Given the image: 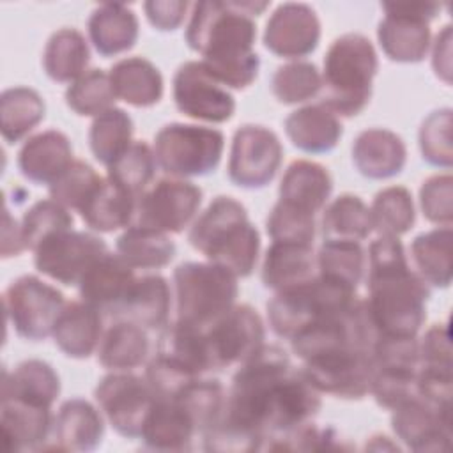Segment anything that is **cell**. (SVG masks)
Listing matches in <instances>:
<instances>
[{
    "mask_svg": "<svg viewBox=\"0 0 453 453\" xmlns=\"http://www.w3.org/2000/svg\"><path fill=\"white\" fill-rule=\"evenodd\" d=\"M267 7L269 2L257 0H202L191 5L184 41L226 88L242 90L257 80L255 18Z\"/></svg>",
    "mask_w": 453,
    "mask_h": 453,
    "instance_id": "obj_1",
    "label": "cell"
},
{
    "mask_svg": "<svg viewBox=\"0 0 453 453\" xmlns=\"http://www.w3.org/2000/svg\"><path fill=\"white\" fill-rule=\"evenodd\" d=\"M366 308L377 334L416 336L426 320L430 287L411 269L398 237L379 235L366 257Z\"/></svg>",
    "mask_w": 453,
    "mask_h": 453,
    "instance_id": "obj_2",
    "label": "cell"
},
{
    "mask_svg": "<svg viewBox=\"0 0 453 453\" xmlns=\"http://www.w3.org/2000/svg\"><path fill=\"white\" fill-rule=\"evenodd\" d=\"M188 241L209 262H214L237 278L253 274L260 255V234L250 221L246 207L219 195L193 221Z\"/></svg>",
    "mask_w": 453,
    "mask_h": 453,
    "instance_id": "obj_3",
    "label": "cell"
},
{
    "mask_svg": "<svg viewBox=\"0 0 453 453\" xmlns=\"http://www.w3.org/2000/svg\"><path fill=\"white\" fill-rule=\"evenodd\" d=\"M379 57L372 41L356 32L336 37L324 57L322 99L336 117L359 115L372 99Z\"/></svg>",
    "mask_w": 453,
    "mask_h": 453,
    "instance_id": "obj_4",
    "label": "cell"
},
{
    "mask_svg": "<svg viewBox=\"0 0 453 453\" xmlns=\"http://www.w3.org/2000/svg\"><path fill=\"white\" fill-rule=\"evenodd\" d=\"M175 320L207 327L237 301V276L214 262H182L173 271Z\"/></svg>",
    "mask_w": 453,
    "mask_h": 453,
    "instance_id": "obj_5",
    "label": "cell"
},
{
    "mask_svg": "<svg viewBox=\"0 0 453 453\" xmlns=\"http://www.w3.org/2000/svg\"><path fill=\"white\" fill-rule=\"evenodd\" d=\"M157 166L170 177H203L212 173L225 150V134L216 127L170 122L154 136Z\"/></svg>",
    "mask_w": 453,
    "mask_h": 453,
    "instance_id": "obj_6",
    "label": "cell"
},
{
    "mask_svg": "<svg viewBox=\"0 0 453 453\" xmlns=\"http://www.w3.org/2000/svg\"><path fill=\"white\" fill-rule=\"evenodd\" d=\"M356 297V290L317 274L304 285L276 292L267 303V320L278 338L290 342L311 320L345 310Z\"/></svg>",
    "mask_w": 453,
    "mask_h": 453,
    "instance_id": "obj_7",
    "label": "cell"
},
{
    "mask_svg": "<svg viewBox=\"0 0 453 453\" xmlns=\"http://www.w3.org/2000/svg\"><path fill=\"white\" fill-rule=\"evenodd\" d=\"M384 18L377 27V39L384 55L398 64L425 60L432 32L430 21L437 18L441 5L435 2H384Z\"/></svg>",
    "mask_w": 453,
    "mask_h": 453,
    "instance_id": "obj_8",
    "label": "cell"
},
{
    "mask_svg": "<svg viewBox=\"0 0 453 453\" xmlns=\"http://www.w3.org/2000/svg\"><path fill=\"white\" fill-rule=\"evenodd\" d=\"M64 306L65 296L34 274L16 278L4 292L7 320L18 336L30 342L51 336Z\"/></svg>",
    "mask_w": 453,
    "mask_h": 453,
    "instance_id": "obj_9",
    "label": "cell"
},
{
    "mask_svg": "<svg viewBox=\"0 0 453 453\" xmlns=\"http://www.w3.org/2000/svg\"><path fill=\"white\" fill-rule=\"evenodd\" d=\"M283 163V145L278 134L260 124L235 129L226 165L232 184L242 189H262L273 182Z\"/></svg>",
    "mask_w": 453,
    "mask_h": 453,
    "instance_id": "obj_10",
    "label": "cell"
},
{
    "mask_svg": "<svg viewBox=\"0 0 453 453\" xmlns=\"http://www.w3.org/2000/svg\"><path fill=\"white\" fill-rule=\"evenodd\" d=\"M202 198V189L191 180L159 179L138 196L133 223L163 234H180L198 214Z\"/></svg>",
    "mask_w": 453,
    "mask_h": 453,
    "instance_id": "obj_11",
    "label": "cell"
},
{
    "mask_svg": "<svg viewBox=\"0 0 453 453\" xmlns=\"http://www.w3.org/2000/svg\"><path fill=\"white\" fill-rule=\"evenodd\" d=\"M301 370L320 393L342 400H363L370 393L373 363L370 352L342 347L304 359Z\"/></svg>",
    "mask_w": 453,
    "mask_h": 453,
    "instance_id": "obj_12",
    "label": "cell"
},
{
    "mask_svg": "<svg viewBox=\"0 0 453 453\" xmlns=\"http://www.w3.org/2000/svg\"><path fill=\"white\" fill-rule=\"evenodd\" d=\"M94 398L99 411L119 435L136 439L140 437L156 395L145 377L131 372H111L97 382Z\"/></svg>",
    "mask_w": 453,
    "mask_h": 453,
    "instance_id": "obj_13",
    "label": "cell"
},
{
    "mask_svg": "<svg viewBox=\"0 0 453 453\" xmlns=\"http://www.w3.org/2000/svg\"><path fill=\"white\" fill-rule=\"evenodd\" d=\"M106 251L101 237L69 228L48 235L34 250V265L57 283L78 287L88 267Z\"/></svg>",
    "mask_w": 453,
    "mask_h": 453,
    "instance_id": "obj_14",
    "label": "cell"
},
{
    "mask_svg": "<svg viewBox=\"0 0 453 453\" xmlns=\"http://www.w3.org/2000/svg\"><path fill=\"white\" fill-rule=\"evenodd\" d=\"M203 331L212 372L239 366L265 343L264 320L250 304H234Z\"/></svg>",
    "mask_w": 453,
    "mask_h": 453,
    "instance_id": "obj_15",
    "label": "cell"
},
{
    "mask_svg": "<svg viewBox=\"0 0 453 453\" xmlns=\"http://www.w3.org/2000/svg\"><path fill=\"white\" fill-rule=\"evenodd\" d=\"M172 96L177 110L195 120L223 124L235 113V97L200 60H188L173 74Z\"/></svg>",
    "mask_w": 453,
    "mask_h": 453,
    "instance_id": "obj_16",
    "label": "cell"
},
{
    "mask_svg": "<svg viewBox=\"0 0 453 453\" xmlns=\"http://www.w3.org/2000/svg\"><path fill=\"white\" fill-rule=\"evenodd\" d=\"M320 34V19L310 5L285 2L265 23L264 46L276 57L299 60L317 50Z\"/></svg>",
    "mask_w": 453,
    "mask_h": 453,
    "instance_id": "obj_17",
    "label": "cell"
},
{
    "mask_svg": "<svg viewBox=\"0 0 453 453\" xmlns=\"http://www.w3.org/2000/svg\"><path fill=\"white\" fill-rule=\"evenodd\" d=\"M391 428L412 451H446L451 444V409L412 396L391 411Z\"/></svg>",
    "mask_w": 453,
    "mask_h": 453,
    "instance_id": "obj_18",
    "label": "cell"
},
{
    "mask_svg": "<svg viewBox=\"0 0 453 453\" xmlns=\"http://www.w3.org/2000/svg\"><path fill=\"white\" fill-rule=\"evenodd\" d=\"M134 280V269L119 253L106 251L81 278L78 285L80 297L97 308L103 315L113 319L126 301Z\"/></svg>",
    "mask_w": 453,
    "mask_h": 453,
    "instance_id": "obj_19",
    "label": "cell"
},
{
    "mask_svg": "<svg viewBox=\"0 0 453 453\" xmlns=\"http://www.w3.org/2000/svg\"><path fill=\"white\" fill-rule=\"evenodd\" d=\"M104 437L103 412L88 400L69 398L62 402L53 419L50 442L44 449L94 451Z\"/></svg>",
    "mask_w": 453,
    "mask_h": 453,
    "instance_id": "obj_20",
    "label": "cell"
},
{
    "mask_svg": "<svg viewBox=\"0 0 453 453\" xmlns=\"http://www.w3.org/2000/svg\"><path fill=\"white\" fill-rule=\"evenodd\" d=\"M73 161L71 140L58 129H46L25 140L16 159L19 173L39 186L55 182Z\"/></svg>",
    "mask_w": 453,
    "mask_h": 453,
    "instance_id": "obj_21",
    "label": "cell"
},
{
    "mask_svg": "<svg viewBox=\"0 0 453 453\" xmlns=\"http://www.w3.org/2000/svg\"><path fill=\"white\" fill-rule=\"evenodd\" d=\"M352 163L363 177L372 180L396 177L407 163L405 142L386 127L365 129L352 143Z\"/></svg>",
    "mask_w": 453,
    "mask_h": 453,
    "instance_id": "obj_22",
    "label": "cell"
},
{
    "mask_svg": "<svg viewBox=\"0 0 453 453\" xmlns=\"http://www.w3.org/2000/svg\"><path fill=\"white\" fill-rule=\"evenodd\" d=\"M51 409L14 398H0V426L9 451L44 449L53 430Z\"/></svg>",
    "mask_w": 453,
    "mask_h": 453,
    "instance_id": "obj_23",
    "label": "cell"
},
{
    "mask_svg": "<svg viewBox=\"0 0 453 453\" xmlns=\"http://www.w3.org/2000/svg\"><path fill=\"white\" fill-rule=\"evenodd\" d=\"M198 435L196 426L177 398H156L140 432L147 449L184 451Z\"/></svg>",
    "mask_w": 453,
    "mask_h": 453,
    "instance_id": "obj_24",
    "label": "cell"
},
{
    "mask_svg": "<svg viewBox=\"0 0 453 453\" xmlns=\"http://www.w3.org/2000/svg\"><path fill=\"white\" fill-rule=\"evenodd\" d=\"M333 193V177L329 170L310 159L292 161L280 182L278 202L301 212L317 216Z\"/></svg>",
    "mask_w": 453,
    "mask_h": 453,
    "instance_id": "obj_25",
    "label": "cell"
},
{
    "mask_svg": "<svg viewBox=\"0 0 453 453\" xmlns=\"http://www.w3.org/2000/svg\"><path fill=\"white\" fill-rule=\"evenodd\" d=\"M88 39L94 50L104 57L129 51L140 35V21L133 9L120 2L99 4L87 21Z\"/></svg>",
    "mask_w": 453,
    "mask_h": 453,
    "instance_id": "obj_26",
    "label": "cell"
},
{
    "mask_svg": "<svg viewBox=\"0 0 453 453\" xmlns=\"http://www.w3.org/2000/svg\"><path fill=\"white\" fill-rule=\"evenodd\" d=\"M317 276L313 244L273 241L262 262V283L265 288L281 292L311 281Z\"/></svg>",
    "mask_w": 453,
    "mask_h": 453,
    "instance_id": "obj_27",
    "label": "cell"
},
{
    "mask_svg": "<svg viewBox=\"0 0 453 453\" xmlns=\"http://www.w3.org/2000/svg\"><path fill=\"white\" fill-rule=\"evenodd\" d=\"M55 345L73 359L90 357L103 336V313L85 301L65 303L53 327Z\"/></svg>",
    "mask_w": 453,
    "mask_h": 453,
    "instance_id": "obj_28",
    "label": "cell"
},
{
    "mask_svg": "<svg viewBox=\"0 0 453 453\" xmlns=\"http://www.w3.org/2000/svg\"><path fill=\"white\" fill-rule=\"evenodd\" d=\"M172 297V288L165 276H136L126 301L113 319L131 320L147 331H161L170 324Z\"/></svg>",
    "mask_w": 453,
    "mask_h": 453,
    "instance_id": "obj_29",
    "label": "cell"
},
{
    "mask_svg": "<svg viewBox=\"0 0 453 453\" xmlns=\"http://www.w3.org/2000/svg\"><path fill=\"white\" fill-rule=\"evenodd\" d=\"M285 133L292 145L306 154H327L340 143L343 126L324 104H306L285 119Z\"/></svg>",
    "mask_w": 453,
    "mask_h": 453,
    "instance_id": "obj_30",
    "label": "cell"
},
{
    "mask_svg": "<svg viewBox=\"0 0 453 453\" xmlns=\"http://www.w3.org/2000/svg\"><path fill=\"white\" fill-rule=\"evenodd\" d=\"M96 352L99 365L106 370L131 372L150 359V338L145 327L126 319H113Z\"/></svg>",
    "mask_w": 453,
    "mask_h": 453,
    "instance_id": "obj_31",
    "label": "cell"
},
{
    "mask_svg": "<svg viewBox=\"0 0 453 453\" xmlns=\"http://www.w3.org/2000/svg\"><path fill=\"white\" fill-rule=\"evenodd\" d=\"M60 395V377L42 359H25L14 370L2 372L0 398H14L51 409Z\"/></svg>",
    "mask_w": 453,
    "mask_h": 453,
    "instance_id": "obj_32",
    "label": "cell"
},
{
    "mask_svg": "<svg viewBox=\"0 0 453 453\" xmlns=\"http://www.w3.org/2000/svg\"><path fill=\"white\" fill-rule=\"evenodd\" d=\"M108 74L117 99L134 108L154 106L163 97V74L145 57H126L115 62Z\"/></svg>",
    "mask_w": 453,
    "mask_h": 453,
    "instance_id": "obj_33",
    "label": "cell"
},
{
    "mask_svg": "<svg viewBox=\"0 0 453 453\" xmlns=\"http://www.w3.org/2000/svg\"><path fill=\"white\" fill-rule=\"evenodd\" d=\"M136 202L138 196L106 177L80 211V218L90 230L111 234L127 228L134 221Z\"/></svg>",
    "mask_w": 453,
    "mask_h": 453,
    "instance_id": "obj_34",
    "label": "cell"
},
{
    "mask_svg": "<svg viewBox=\"0 0 453 453\" xmlns=\"http://www.w3.org/2000/svg\"><path fill=\"white\" fill-rule=\"evenodd\" d=\"M411 260L416 274L435 288H446L451 283L453 267V230L437 226L416 235L411 242Z\"/></svg>",
    "mask_w": 453,
    "mask_h": 453,
    "instance_id": "obj_35",
    "label": "cell"
},
{
    "mask_svg": "<svg viewBox=\"0 0 453 453\" xmlns=\"http://www.w3.org/2000/svg\"><path fill=\"white\" fill-rule=\"evenodd\" d=\"M90 48L85 35L73 27L58 28L50 35L42 51V69L57 83H73L87 73Z\"/></svg>",
    "mask_w": 453,
    "mask_h": 453,
    "instance_id": "obj_36",
    "label": "cell"
},
{
    "mask_svg": "<svg viewBox=\"0 0 453 453\" xmlns=\"http://www.w3.org/2000/svg\"><path fill=\"white\" fill-rule=\"evenodd\" d=\"M117 253L133 269L157 271L173 260L177 248L168 234L133 223L119 235Z\"/></svg>",
    "mask_w": 453,
    "mask_h": 453,
    "instance_id": "obj_37",
    "label": "cell"
},
{
    "mask_svg": "<svg viewBox=\"0 0 453 453\" xmlns=\"http://www.w3.org/2000/svg\"><path fill=\"white\" fill-rule=\"evenodd\" d=\"M46 117L41 94L30 87H11L0 94V131L7 143L21 142Z\"/></svg>",
    "mask_w": 453,
    "mask_h": 453,
    "instance_id": "obj_38",
    "label": "cell"
},
{
    "mask_svg": "<svg viewBox=\"0 0 453 453\" xmlns=\"http://www.w3.org/2000/svg\"><path fill=\"white\" fill-rule=\"evenodd\" d=\"M317 274L357 290L366 271V251L359 241L324 239L315 253Z\"/></svg>",
    "mask_w": 453,
    "mask_h": 453,
    "instance_id": "obj_39",
    "label": "cell"
},
{
    "mask_svg": "<svg viewBox=\"0 0 453 453\" xmlns=\"http://www.w3.org/2000/svg\"><path fill=\"white\" fill-rule=\"evenodd\" d=\"M320 230L324 239H347L361 242L373 230L370 207L357 195H338L324 207Z\"/></svg>",
    "mask_w": 453,
    "mask_h": 453,
    "instance_id": "obj_40",
    "label": "cell"
},
{
    "mask_svg": "<svg viewBox=\"0 0 453 453\" xmlns=\"http://www.w3.org/2000/svg\"><path fill=\"white\" fill-rule=\"evenodd\" d=\"M133 133V119L122 108L113 106L94 117L88 129V145L96 161L108 168L134 142Z\"/></svg>",
    "mask_w": 453,
    "mask_h": 453,
    "instance_id": "obj_41",
    "label": "cell"
},
{
    "mask_svg": "<svg viewBox=\"0 0 453 453\" xmlns=\"http://www.w3.org/2000/svg\"><path fill=\"white\" fill-rule=\"evenodd\" d=\"M372 228L379 235L400 237L407 234L416 221V207L411 191L405 186H388L380 189L370 207Z\"/></svg>",
    "mask_w": 453,
    "mask_h": 453,
    "instance_id": "obj_42",
    "label": "cell"
},
{
    "mask_svg": "<svg viewBox=\"0 0 453 453\" xmlns=\"http://www.w3.org/2000/svg\"><path fill=\"white\" fill-rule=\"evenodd\" d=\"M172 398H177L184 405L196 426V432L203 435L219 421L226 403V391L218 379L198 377Z\"/></svg>",
    "mask_w": 453,
    "mask_h": 453,
    "instance_id": "obj_43",
    "label": "cell"
},
{
    "mask_svg": "<svg viewBox=\"0 0 453 453\" xmlns=\"http://www.w3.org/2000/svg\"><path fill=\"white\" fill-rule=\"evenodd\" d=\"M156 154L145 140H134L127 150L108 166V179L140 196L156 177Z\"/></svg>",
    "mask_w": 453,
    "mask_h": 453,
    "instance_id": "obj_44",
    "label": "cell"
},
{
    "mask_svg": "<svg viewBox=\"0 0 453 453\" xmlns=\"http://www.w3.org/2000/svg\"><path fill=\"white\" fill-rule=\"evenodd\" d=\"M65 104L80 117H97L113 108L117 96L113 92L110 74L103 69H88L65 88Z\"/></svg>",
    "mask_w": 453,
    "mask_h": 453,
    "instance_id": "obj_45",
    "label": "cell"
},
{
    "mask_svg": "<svg viewBox=\"0 0 453 453\" xmlns=\"http://www.w3.org/2000/svg\"><path fill=\"white\" fill-rule=\"evenodd\" d=\"M273 96L283 104H299L322 90V74L313 62L294 60L280 65L271 78Z\"/></svg>",
    "mask_w": 453,
    "mask_h": 453,
    "instance_id": "obj_46",
    "label": "cell"
},
{
    "mask_svg": "<svg viewBox=\"0 0 453 453\" xmlns=\"http://www.w3.org/2000/svg\"><path fill=\"white\" fill-rule=\"evenodd\" d=\"M74 225V218L71 211L58 202L48 198V200H37L32 203L25 214L21 216L19 226H21V237L27 250H35L48 235L69 230Z\"/></svg>",
    "mask_w": 453,
    "mask_h": 453,
    "instance_id": "obj_47",
    "label": "cell"
},
{
    "mask_svg": "<svg viewBox=\"0 0 453 453\" xmlns=\"http://www.w3.org/2000/svg\"><path fill=\"white\" fill-rule=\"evenodd\" d=\"M103 177L85 161L74 159L65 172L48 186L50 198L67 207L69 211H81L92 198Z\"/></svg>",
    "mask_w": 453,
    "mask_h": 453,
    "instance_id": "obj_48",
    "label": "cell"
},
{
    "mask_svg": "<svg viewBox=\"0 0 453 453\" xmlns=\"http://www.w3.org/2000/svg\"><path fill=\"white\" fill-rule=\"evenodd\" d=\"M451 108H441L432 111L419 127L418 142L423 159L444 170H449L453 165V150H451V126L453 115Z\"/></svg>",
    "mask_w": 453,
    "mask_h": 453,
    "instance_id": "obj_49",
    "label": "cell"
},
{
    "mask_svg": "<svg viewBox=\"0 0 453 453\" xmlns=\"http://www.w3.org/2000/svg\"><path fill=\"white\" fill-rule=\"evenodd\" d=\"M265 232L273 241L313 244L317 223L315 216L276 202L265 219Z\"/></svg>",
    "mask_w": 453,
    "mask_h": 453,
    "instance_id": "obj_50",
    "label": "cell"
},
{
    "mask_svg": "<svg viewBox=\"0 0 453 453\" xmlns=\"http://www.w3.org/2000/svg\"><path fill=\"white\" fill-rule=\"evenodd\" d=\"M418 370L373 368L370 393L379 407L393 411L400 403L416 396Z\"/></svg>",
    "mask_w": 453,
    "mask_h": 453,
    "instance_id": "obj_51",
    "label": "cell"
},
{
    "mask_svg": "<svg viewBox=\"0 0 453 453\" xmlns=\"http://www.w3.org/2000/svg\"><path fill=\"white\" fill-rule=\"evenodd\" d=\"M419 207L423 216L439 226H451L453 221V177L435 173L419 188Z\"/></svg>",
    "mask_w": 453,
    "mask_h": 453,
    "instance_id": "obj_52",
    "label": "cell"
},
{
    "mask_svg": "<svg viewBox=\"0 0 453 453\" xmlns=\"http://www.w3.org/2000/svg\"><path fill=\"white\" fill-rule=\"evenodd\" d=\"M419 368L453 370L451 336L448 324H432L418 340Z\"/></svg>",
    "mask_w": 453,
    "mask_h": 453,
    "instance_id": "obj_53",
    "label": "cell"
},
{
    "mask_svg": "<svg viewBox=\"0 0 453 453\" xmlns=\"http://www.w3.org/2000/svg\"><path fill=\"white\" fill-rule=\"evenodd\" d=\"M189 4L186 0H149L143 4L149 23L159 32L177 30L186 16Z\"/></svg>",
    "mask_w": 453,
    "mask_h": 453,
    "instance_id": "obj_54",
    "label": "cell"
},
{
    "mask_svg": "<svg viewBox=\"0 0 453 453\" xmlns=\"http://www.w3.org/2000/svg\"><path fill=\"white\" fill-rule=\"evenodd\" d=\"M432 67L437 78H441L444 83H451V25H444L435 35Z\"/></svg>",
    "mask_w": 453,
    "mask_h": 453,
    "instance_id": "obj_55",
    "label": "cell"
},
{
    "mask_svg": "<svg viewBox=\"0 0 453 453\" xmlns=\"http://www.w3.org/2000/svg\"><path fill=\"white\" fill-rule=\"evenodd\" d=\"M25 242L21 237V226L16 219L11 218L9 209L5 207V214H4V230H2V257L9 258V257H18L19 253H23Z\"/></svg>",
    "mask_w": 453,
    "mask_h": 453,
    "instance_id": "obj_56",
    "label": "cell"
}]
</instances>
